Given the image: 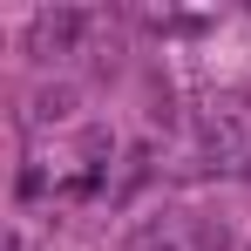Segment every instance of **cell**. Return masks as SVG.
Wrapping results in <instances>:
<instances>
[{"instance_id": "obj_1", "label": "cell", "mask_w": 251, "mask_h": 251, "mask_svg": "<svg viewBox=\"0 0 251 251\" xmlns=\"http://www.w3.org/2000/svg\"><path fill=\"white\" fill-rule=\"evenodd\" d=\"M150 251H176V245H150Z\"/></svg>"}]
</instances>
